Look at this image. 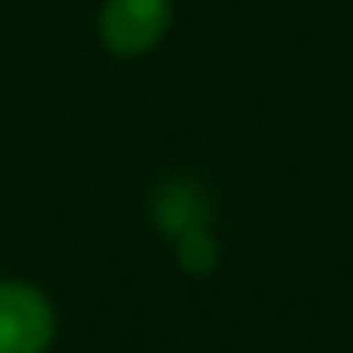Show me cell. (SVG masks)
Instances as JSON below:
<instances>
[{"label":"cell","mask_w":353,"mask_h":353,"mask_svg":"<svg viewBox=\"0 0 353 353\" xmlns=\"http://www.w3.org/2000/svg\"><path fill=\"white\" fill-rule=\"evenodd\" d=\"M52 339V312L28 284H0V353H42Z\"/></svg>","instance_id":"7a4b0ae2"},{"label":"cell","mask_w":353,"mask_h":353,"mask_svg":"<svg viewBox=\"0 0 353 353\" xmlns=\"http://www.w3.org/2000/svg\"><path fill=\"white\" fill-rule=\"evenodd\" d=\"M152 222L163 236H173L181 239L188 229H198V225H208V198L205 191L194 184V181H184V176H173V181L159 184L156 194H152Z\"/></svg>","instance_id":"3957f363"},{"label":"cell","mask_w":353,"mask_h":353,"mask_svg":"<svg viewBox=\"0 0 353 353\" xmlns=\"http://www.w3.org/2000/svg\"><path fill=\"white\" fill-rule=\"evenodd\" d=\"M170 25L166 0H104L101 11V39L118 56L149 52Z\"/></svg>","instance_id":"6da1fadb"},{"label":"cell","mask_w":353,"mask_h":353,"mask_svg":"<svg viewBox=\"0 0 353 353\" xmlns=\"http://www.w3.org/2000/svg\"><path fill=\"white\" fill-rule=\"evenodd\" d=\"M176 253H181V263L191 274H208L219 263V246H215V239L208 236L205 225L188 229L181 239H176Z\"/></svg>","instance_id":"277c9868"}]
</instances>
